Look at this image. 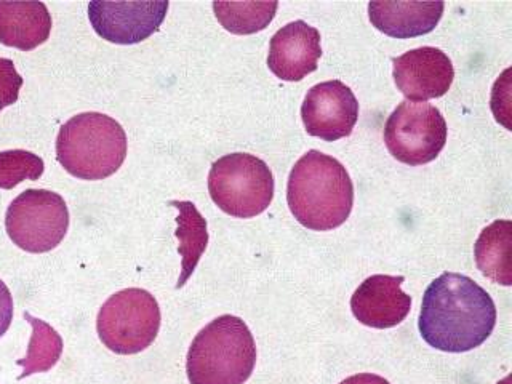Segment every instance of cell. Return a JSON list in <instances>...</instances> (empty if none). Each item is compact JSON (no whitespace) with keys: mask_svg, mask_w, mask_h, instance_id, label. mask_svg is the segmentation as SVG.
<instances>
[{"mask_svg":"<svg viewBox=\"0 0 512 384\" xmlns=\"http://www.w3.org/2000/svg\"><path fill=\"white\" fill-rule=\"evenodd\" d=\"M208 192L224 213L234 218H253L271 205L274 176L264 160L234 152L212 165Z\"/></svg>","mask_w":512,"mask_h":384,"instance_id":"cell-5","label":"cell"},{"mask_svg":"<svg viewBox=\"0 0 512 384\" xmlns=\"http://www.w3.org/2000/svg\"><path fill=\"white\" fill-rule=\"evenodd\" d=\"M477 268L495 284L509 287L512 284V223L509 220L493 221L480 232L474 245Z\"/></svg>","mask_w":512,"mask_h":384,"instance_id":"cell-16","label":"cell"},{"mask_svg":"<svg viewBox=\"0 0 512 384\" xmlns=\"http://www.w3.org/2000/svg\"><path fill=\"white\" fill-rule=\"evenodd\" d=\"M44 160L23 149L0 152V189H13L24 180H39Z\"/></svg>","mask_w":512,"mask_h":384,"instance_id":"cell-20","label":"cell"},{"mask_svg":"<svg viewBox=\"0 0 512 384\" xmlns=\"http://www.w3.org/2000/svg\"><path fill=\"white\" fill-rule=\"evenodd\" d=\"M340 384H391L384 380L383 376L373 375V373H359V375L349 376Z\"/></svg>","mask_w":512,"mask_h":384,"instance_id":"cell-23","label":"cell"},{"mask_svg":"<svg viewBox=\"0 0 512 384\" xmlns=\"http://www.w3.org/2000/svg\"><path fill=\"white\" fill-rule=\"evenodd\" d=\"M301 119L308 135L336 141L351 135L359 119V103L341 80L314 85L304 98Z\"/></svg>","mask_w":512,"mask_h":384,"instance_id":"cell-10","label":"cell"},{"mask_svg":"<svg viewBox=\"0 0 512 384\" xmlns=\"http://www.w3.org/2000/svg\"><path fill=\"white\" fill-rule=\"evenodd\" d=\"M5 228L13 244L24 252H52L68 232V205L56 192L28 189L8 207Z\"/></svg>","mask_w":512,"mask_h":384,"instance_id":"cell-7","label":"cell"},{"mask_svg":"<svg viewBox=\"0 0 512 384\" xmlns=\"http://www.w3.org/2000/svg\"><path fill=\"white\" fill-rule=\"evenodd\" d=\"M168 2H90L88 18L101 39L112 44H140L159 31Z\"/></svg>","mask_w":512,"mask_h":384,"instance_id":"cell-9","label":"cell"},{"mask_svg":"<svg viewBox=\"0 0 512 384\" xmlns=\"http://www.w3.org/2000/svg\"><path fill=\"white\" fill-rule=\"evenodd\" d=\"M24 319L32 325V335L28 354L24 359L16 362L23 367V373L18 380H23L26 376L34 375V373L48 372L50 368L55 367L56 362L63 354V338L52 325L32 317L29 312H24Z\"/></svg>","mask_w":512,"mask_h":384,"instance_id":"cell-19","label":"cell"},{"mask_svg":"<svg viewBox=\"0 0 512 384\" xmlns=\"http://www.w3.org/2000/svg\"><path fill=\"white\" fill-rule=\"evenodd\" d=\"M394 82L408 101L426 103L440 98L455 79L453 63L440 48L421 47L392 60Z\"/></svg>","mask_w":512,"mask_h":384,"instance_id":"cell-11","label":"cell"},{"mask_svg":"<svg viewBox=\"0 0 512 384\" xmlns=\"http://www.w3.org/2000/svg\"><path fill=\"white\" fill-rule=\"evenodd\" d=\"M96 328L101 343L116 354L130 356L148 349L160 330L156 298L143 288H125L101 306Z\"/></svg>","mask_w":512,"mask_h":384,"instance_id":"cell-6","label":"cell"},{"mask_svg":"<svg viewBox=\"0 0 512 384\" xmlns=\"http://www.w3.org/2000/svg\"><path fill=\"white\" fill-rule=\"evenodd\" d=\"M279 2H213L216 20L226 31L247 36L268 28Z\"/></svg>","mask_w":512,"mask_h":384,"instance_id":"cell-18","label":"cell"},{"mask_svg":"<svg viewBox=\"0 0 512 384\" xmlns=\"http://www.w3.org/2000/svg\"><path fill=\"white\" fill-rule=\"evenodd\" d=\"M404 280L386 274L365 279L351 298L352 314L360 324L380 330L402 324L412 309V298L402 290Z\"/></svg>","mask_w":512,"mask_h":384,"instance_id":"cell-12","label":"cell"},{"mask_svg":"<svg viewBox=\"0 0 512 384\" xmlns=\"http://www.w3.org/2000/svg\"><path fill=\"white\" fill-rule=\"evenodd\" d=\"M384 143L402 164H429L445 148L447 122L436 106L404 100L384 125Z\"/></svg>","mask_w":512,"mask_h":384,"instance_id":"cell-8","label":"cell"},{"mask_svg":"<svg viewBox=\"0 0 512 384\" xmlns=\"http://www.w3.org/2000/svg\"><path fill=\"white\" fill-rule=\"evenodd\" d=\"M495 325L492 296L471 277L444 272L426 288L418 328L432 348L472 351L487 341Z\"/></svg>","mask_w":512,"mask_h":384,"instance_id":"cell-1","label":"cell"},{"mask_svg":"<svg viewBox=\"0 0 512 384\" xmlns=\"http://www.w3.org/2000/svg\"><path fill=\"white\" fill-rule=\"evenodd\" d=\"M52 16L42 2H0V44L29 52L45 44Z\"/></svg>","mask_w":512,"mask_h":384,"instance_id":"cell-15","label":"cell"},{"mask_svg":"<svg viewBox=\"0 0 512 384\" xmlns=\"http://www.w3.org/2000/svg\"><path fill=\"white\" fill-rule=\"evenodd\" d=\"M21 87L23 77L16 71L13 61L0 58V111L18 101Z\"/></svg>","mask_w":512,"mask_h":384,"instance_id":"cell-21","label":"cell"},{"mask_svg":"<svg viewBox=\"0 0 512 384\" xmlns=\"http://www.w3.org/2000/svg\"><path fill=\"white\" fill-rule=\"evenodd\" d=\"M13 320V298L7 285L0 279V338L7 333Z\"/></svg>","mask_w":512,"mask_h":384,"instance_id":"cell-22","label":"cell"},{"mask_svg":"<svg viewBox=\"0 0 512 384\" xmlns=\"http://www.w3.org/2000/svg\"><path fill=\"white\" fill-rule=\"evenodd\" d=\"M322 56L320 32L306 21H293L272 36L268 66L274 76L287 82H300L316 71Z\"/></svg>","mask_w":512,"mask_h":384,"instance_id":"cell-13","label":"cell"},{"mask_svg":"<svg viewBox=\"0 0 512 384\" xmlns=\"http://www.w3.org/2000/svg\"><path fill=\"white\" fill-rule=\"evenodd\" d=\"M256 364V344L240 317L224 314L202 328L186 360L191 384H244Z\"/></svg>","mask_w":512,"mask_h":384,"instance_id":"cell-3","label":"cell"},{"mask_svg":"<svg viewBox=\"0 0 512 384\" xmlns=\"http://www.w3.org/2000/svg\"><path fill=\"white\" fill-rule=\"evenodd\" d=\"M122 125L101 112H84L69 119L56 138V159L79 180H104L122 167L127 157Z\"/></svg>","mask_w":512,"mask_h":384,"instance_id":"cell-4","label":"cell"},{"mask_svg":"<svg viewBox=\"0 0 512 384\" xmlns=\"http://www.w3.org/2000/svg\"><path fill=\"white\" fill-rule=\"evenodd\" d=\"M444 8V2H370L368 16L386 36L408 39L434 31Z\"/></svg>","mask_w":512,"mask_h":384,"instance_id":"cell-14","label":"cell"},{"mask_svg":"<svg viewBox=\"0 0 512 384\" xmlns=\"http://www.w3.org/2000/svg\"><path fill=\"white\" fill-rule=\"evenodd\" d=\"M287 202L304 228L332 231L351 215L354 184L340 160L312 149L288 176Z\"/></svg>","mask_w":512,"mask_h":384,"instance_id":"cell-2","label":"cell"},{"mask_svg":"<svg viewBox=\"0 0 512 384\" xmlns=\"http://www.w3.org/2000/svg\"><path fill=\"white\" fill-rule=\"evenodd\" d=\"M172 207L178 208L180 215L176 216V239L180 240L178 252L181 255V276L176 288L183 287L188 282L192 272L196 271L200 258L208 245L207 221L200 215L196 205L188 200H172Z\"/></svg>","mask_w":512,"mask_h":384,"instance_id":"cell-17","label":"cell"}]
</instances>
